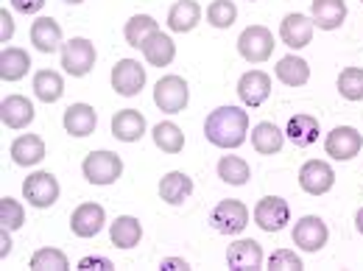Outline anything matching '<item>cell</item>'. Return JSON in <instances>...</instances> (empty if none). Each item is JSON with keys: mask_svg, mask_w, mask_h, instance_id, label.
<instances>
[{"mask_svg": "<svg viewBox=\"0 0 363 271\" xmlns=\"http://www.w3.org/2000/svg\"><path fill=\"white\" fill-rule=\"evenodd\" d=\"M204 135L218 148H238L249 135V115L240 106H218L207 115Z\"/></svg>", "mask_w": 363, "mask_h": 271, "instance_id": "cell-1", "label": "cell"}, {"mask_svg": "<svg viewBox=\"0 0 363 271\" xmlns=\"http://www.w3.org/2000/svg\"><path fill=\"white\" fill-rule=\"evenodd\" d=\"M82 171H84L87 182H92V184H112L123 174V160L115 151H92V154L84 157Z\"/></svg>", "mask_w": 363, "mask_h": 271, "instance_id": "cell-2", "label": "cell"}, {"mask_svg": "<svg viewBox=\"0 0 363 271\" xmlns=\"http://www.w3.org/2000/svg\"><path fill=\"white\" fill-rule=\"evenodd\" d=\"M210 224L221 235H238V232H243L249 226V207L243 201H238V199H224V201H218L213 207Z\"/></svg>", "mask_w": 363, "mask_h": 271, "instance_id": "cell-3", "label": "cell"}, {"mask_svg": "<svg viewBox=\"0 0 363 271\" xmlns=\"http://www.w3.org/2000/svg\"><path fill=\"white\" fill-rule=\"evenodd\" d=\"M238 50L246 62L260 65L274 53V34L266 26H249L243 28V34L238 37Z\"/></svg>", "mask_w": 363, "mask_h": 271, "instance_id": "cell-4", "label": "cell"}, {"mask_svg": "<svg viewBox=\"0 0 363 271\" xmlns=\"http://www.w3.org/2000/svg\"><path fill=\"white\" fill-rule=\"evenodd\" d=\"M23 196L37 210L53 207L56 199H59V182L50 171H37V174H31L28 179L23 182Z\"/></svg>", "mask_w": 363, "mask_h": 271, "instance_id": "cell-5", "label": "cell"}, {"mask_svg": "<svg viewBox=\"0 0 363 271\" xmlns=\"http://www.w3.org/2000/svg\"><path fill=\"white\" fill-rule=\"evenodd\" d=\"M95 65V45L84 37H73L62 45V67L70 76H87Z\"/></svg>", "mask_w": 363, "mask_h": 271, "instance_id": "cell-6", "label": "cell"}, {"mask_svg": "<svg viewBox=\"0 0 363 271\" xmlns=\"http://www.w3.org/2000/svg\"><path fill=\"white\" fill-rule=\"evenodd\" d=\"M190 101V90H187V82L182 76H165L157 82L154 87V104L162 109V112H171L177 115L187 106Z\"/></svg>", "mask_w": 363, "mask_h": 271, "instance_id": "cell-7", "label": "cell"}, {"mask_svg": "<svg viewBox=\"0 0 363 271\" xmlns=\"http://www.w3.org/2000/svg\"><path fill=\"white\" fill-rule=\"evenodd\" d=\"M255 221L266 232H279L282 226L291 221V207L279 196H263L257 201V207H255Z\"/></svg>", "mask_w": 363, "mask_h": 271, "instance_id": "cell-8", "label": "cell"}, {"mask_svg": "<svg viewBox=\"0 0 363 271\" xmlns=\"http://www.w3.org/2000/svg\"><path fill=\"white\" fill-rule=\"evenodd\" d=\"M112 87L118 95H126V98L137 95L145 87V67L135 59H121L112 67Z\"/></svg>", "mask_w": 363, "mask_h": 271, "instance_id": "cell-9", "label": "cell"}, {"mask_svg": "<svg viewBox=\"0 0 363 271\" xmlns=\"http://www.w3.org/2000/svg\"><path fill=\"white\" fill-rule=\"evenodd\" d=\"M335 184V171L324 160H311L299 168V187L311 196H324Z\"/></svg>", "mask_w": 363, "mask_h": 271, "instance_id": "cell-10", "label": "cell"}, {"mask_svg": "<svg viewBox=\"0 0 363 271\" xmlns=\"http://www.w3.org/2000/svg\"><path fill=\"white\" fill-rule=\"evenodd\" d=\"M363 140H361V132L358 129H352V126H335L327 140H324V151L333 157V160H352V157H358V151H361Z\"/></svg>", "mask_w": 363, "mask_h": 271, "instance_id": "cell-11", "label": "cell"}, {"mask_svg": "<svg viewBox=\"0 0 363 271\" xmlns=\"http://www.w3.org/2000/svg\"><path fill=\"white\" fill-rule=\"evenodd\" d=\"M327 238H330V229L318 216H305L294 226V243L305 252H318L327 243Z\"/></svg>", "mask_w": 363, "mask_h": 271, "instance_id": "cell-12", "label": "cell"}, {"mask_svg": "<svg viewBox=\"0 0 363 271\" xmlns=\"http://www.w3.org/2000/svg\"><path fill=\"white\" fill-rule=\"evenodd\" d=\"M238 95H240V101H243L246 106H260V104H266L269 95H272V76L263 73V70H249V73H243L240 82H238Z\"/></svg>", "mask_w": 363, "mask_h": 271, "instance_id": "cell-13", "label": "cell"}, {"mask_svg": "<svg viewBox=\"0 0 363 271\" xmlns=\"http://www.w3.org/2000/svg\"><path fill=\"white\" fill-rule=\"evenodd\" d=\"M104 224H106V213H104V207L95 204V201L79 204V207L73 210V216H70V229H73V235H79V238H92V235H98V232L104 229Z\"/></svg>", "mask_w": 363, "mask_h": 271, "instance_id": "cell-14", "label": "cell"}, {"mask_svg": "<svg viewBox=\"0 0 363 271\" xmlns=\"http://www.w3.org/2000/svg\"><path fill=\"white\" fill-rule=\"evenodd\" d=\"M279 37H282L285 45L294 48V50L311 45V40H313V20L305 17V14H288L282 20V26H279Z\"/></svg>", "mask_w": 363, "mask_h": 271, "instance_id": "cell-15", "label": "cell"}, {"mask_svg": "<svg viewBox=\"0 0 363 271\" xmlns=\"http://www.w3.org/2000/svg\"><path fill=\"white\" fill-rule=\"evenodd\" d=\"M0 118L9 129H26L34 121V104L23 95H9L0 104Z\"/></svg>", "mask_w": 363, "mask_h": 271, "instance_id": "cell-16", "label": "cell"}, {"mask_svg": "<svg viewBox=\"0 0 363 271\" xmlns=\"http://www.w3.org/2000/svg\"><path fill=\"white\" fill-rule=\"evenodd\" d=\"M98 126V112L90 104H70L65 109V129L73 137H90Z\"/></svg>", "mask_w": 363, "mask_h": 271, "instance_id": "cell-17", "label": "cell"}, {"mask_svg": "<svg viewBox=\"0 0 363 271\" xmlns=\"http://www.w3.org/2000/svg\"><path fill=\"white\" fill-rule=\"evenodd\" d=\"M227 263L229 269L238 271L260 269L263 266V249L257 240H235L227 252Z\"/></svg>", "mask_w": 363, "mask_h": 271, "instance_id": "cell-18", "label": "cell"}, {"mask_svg": "<svg viewBox=\"0 0 363 271\" xmlns=\"http://www.w3.org/2000/svg\"><path fill=\"white\" fill-rule=\"evenodd\" d=\"M143 56H145V62L148 65H154V67H168L171 62H174V56H177V45H174V40L168 37V34H162V31H154L145 43H143Z\"/></svg>", "mask_w": 363, "mask_h": 271, "instance_id": "cell-19", "label": "cell"}, {"mask_svg": "<svg viewBox=\"0 0 363 271\" xmlns=\"http://www.w3.org/2000/svg\"><path fill=\"white\" fill-rule=\"evenodd\" d=\"M11 160L23 168L37 165L45 160V143L40 135H20L11 143Z\"/></svg>", "mask_w": 363, "mask_h": 271, "instance_id": "cell-20", "label": "cell"}, {"mask_svg": "<svg viewBox=\"0 0 363 271\" xmlns=\"http://www.w3.org/2000/svg\"><path fill=\"white\" fill-rule=\"evenodd\" d=\"M199 20H201V6H199L196 0H179V3H174L171 11H168V28H171L174 34H187V31H193V28L199 26Z\"/></svg>", "mask_w": 363, "mask_h": 271, "instance_id": "cell-21", "label": "cell"}, {"mask_svg": "<svg viewBox=\"0 0 363 271\" xmlns=\"http://www.w3.org/2000/svg\"><path fill=\"white\" fill-rule=\"evenodd\" d=\"M31 45L43 53H53L62 48V28L53 17H40L31 26Z\"/></svg>", "mask_w": 363, "mask_h": 271, "instance_id": "cell-22", "label": "cell"}, {"mask_svg": "<svg viewBox=\"0 0 363 271\" xmlns=\"http://www.w3.org/2000/svg\"><path fill=\"white\" fill-rule=\"evenodd\" d=\"M145 135V118L137 109H121L112 118V137L123 140V143H135Z\"/></svg>", "mask_w": 363, "mask_h": 271, "instance_id": "cell-23", "label": "cell"}, {"mask_svg": "<svg viewBox=\"0 0 363 271\" xmlns=\"http://www.w3.org/2000/svg\"><path fill=\"white\" fill-rule=\"evenodd\" d=\"M277 79L285 87H302L311 82V65L302 56H282L277 62Z\"/></svg>", "mask_w": 363, "mask_h": 271, "instance_id": "cell-24", "label": "cell"}, {"mask_svg": "<svg viewBox=\"0 0 363 271\" xmlns=\"http://www.w3.org/2000/svg\"><path fill=\"white\" fill-rule=\"evenodd\" d=\"M347 20V3L344 0H313V26L321 31H333Z\"/></svg>", "mask_w": 363, "mask_h": 271, "instance_id": "cell-25", "label": "cell"}, {"mask_svg": "<svg viewBox=\"0 0 363 271\" xmlns=\"http://www.w3.org/2000/svg\"><path fill=\"white\" fill-rule=\"evenodd\" d=\"M31 67V59L23 48H3L0 53V79L3 82H20Z\"/></svg>", "mask_w": 363, "mask_h": 271, "instance_id": "cell-26", "label": "cell"}, {"mask_svg": "<svg viewBox=\"0 0 363 271\" xmlns=\"http://www.w3.org/2000/svg\"><path fill=\"white\" fill-rule=\"evenodd\" d=\"M109 238H112V243L118 249H132L143 238V226H140L135 216H118L109 226Z\"/></svg>", "mask_w": 363, "mask_h": 271, "instance_id": "cell-27", "label": "cell"}, {"mask_svg": "<svg viewBox=\"0 0 363 271\" xmlns=\"http://www.w3.org/2000/svg\"><path fill=\"white\" fill-rule=\"evenodd\" d=\"M190 193H193V179L184 171H171V174H165L162 182H160V196L168 204H182Z\"/></svg>", "mask_w": 363, "mask_h": 271, "instance_id": "cell-28", "label": "cell"}, {"mask_svg": "<svg viewBox=\"0 0 363 271\" xmlns=\"http://www.w3.org/2000/svg\"><path fill=\"white\" fill-rule=\"evenodd\" d=\"M285 135L294 140V145L308 148V145H313L318 140V121L313 115H294V118L288 121Z\"/></svg>", "mask_w": 363, "mask_h": 271, "instance_id": "cell-29", "label": "cell"}, {"mask_svg": "<svg viewBox=\"0 0 363 271\" xmlns=\"http://www.w3.org/2000/svg\"><path fill=\"white\" fill-rule=\"evenodd\" d=\"M252 145H255L257 154H277L282 148V132L274 123L263 121L252 129Z\"/></svg>", "mask_w": 363, "mask_h": 271, "instance_id": "cell-30", "label": "cell"}, {"mask_svg": "<svg viewBox=\"0 0 363 271\" xmlns=\"http://www.w3.org/2000/svg\"><path fill=\"white\" fill-rule=\"evenodd\" d=\"M154 143L165 154H179L182 148H184V132H182L177 123L162 121V123L154 126Z\"/></svg>", "mask_w": 363, "mask_h": 271, "instance_id": "cell-31", "label": "cell"}, {"mask_svg": "<svg viewBox=\"0 0 363 271\" xmlns=\"http://www.w3.org/2000/svg\"><path fill=\"white\" fill-rule=\"evenodd\" d=\"M34 92H37L40 101L56 104V101L62 98V92H65V82H62V76L53 73V70H40V73L34 76Z\"/></svg>", "mask_w": 363, "mask_h": 271, "instance_id": "cell-32", "label": "cell"}, {"mask_svg": "<svg viewBox=\"0 0 363 271\" xmlns=\"http://www.w3.org/2000/svg\"><path fill=\"white\" fill-rule=\"evenodd\" d=\"M154 31H160V26H157V20H154L151 14H135V17L126 23L123 37H126V43L132 48H143V43H145Z\"/></svg>", "mask_w": 363, "mask_h": 271, "instance_id": "cell-33", "label": "cell"}, {"mask_svg": "<svg viewBox=\"0 0 363 271\" xmlns=\"http://www.w3.org/2000/svg\"><path fill=\"white\" fill-rule=\"evenodd\" d=\"M249 174H252L249 162L240 160V157H221V162H218V177L227 184H246Z\"/></svg>", "mask_w": 363, "mask_h": 271, "instance_id": "cell-34", "label": "cell"}, {"mask_svg": "<svg viewBox=\"0 0 363 271\" xmlns=\"http://www.w3.org/2000/svg\"><path fill=\"white\" fill-rule=\"evenodd\" d=\"M338 92L347 101H363V70L361 67H344L338 76Z\"/></svg>", "mask_w": 363, "mask_h": 271, "instance_id": "cell-35", "label": "cell"}, {"mask_svg": "<svg viewBox=\"0 0 363 271\" xmlns=\"http://www.w3.org/2000/svg\"><path fill=\"white\" fill-rule=\"evenodd\" d=\"M31 269L37 271H65L70 269V263H67V258H65V252H59V249H37L34 255H31Z\"/></svg>", "mask_w": 363, "mask_h": 271, "instance_id": "cell-36", "label": "cell"}, {"mask_svg": "<svg viewBox=\"0 0 363 271\" xmlns=\"http://www.w3.org/2000/svg\"><path fill=\"white\" fill-rule=\"evenodd\" d=\"M207 20L216 28H229L238 20V6L232 0H213L207 9Z\"/></svg>", "mask_w": 363, "mask_h": 271, "instance_id": "cell-37", "label": "cell"}, {"mask_svg": "<svg viewBox=\"0 0 363 271\" xmlns=\"http://www.w3.org/2000/svg\"><path fill=\"white\" fill-rule=\"evenodd\" d=\"M26 224V210H23V204L17 201V199H9V196H3L0 199V226H6V229H20V226Z\"/></svg>", "mask_w": 363, "mask_h": 271, "instance_id": "cell-38", "label": "cell"}, {"mask_svg": "<svg viewBox=\"0 0 363 271\" xmlns=\"http://www.w3.org/2000/svg\"><path fill=\"white\" fill-rule=\"evenodd\" d=\"M269 269L272 271H299L302 269V260L296 258V252L291 249H279L269 258Z\"/></svg>", "mask_w": 363, "mask_h": 271, "instance_id": "cell-39", "label": "cell"}, {"mask_svg": "<svg viewBox=\"0 0 363 271\" xmlns=\"http://www.w3.org/2000/svg\"><path fill=\"white\" fill-rule=\"evenodd\" d=\"M11 34H14V20L6 9H0V40H3V45H6V40H11Z\"/></svg>", "mask_w": 363, "mask_h": 271, "instance_id": "cell-40", "label": "cell"}, {"mask_svg": "<svg viewBox=\"0 0 363 271\" xmlns=\"http://www.w3.org/2000/svg\"><path fill=\"white\" fill-rule=\"evenodd\" d=\"M11 6L17 11H23V14H37L45 6V0H11Z\"/></svg>", "mask_w": 363, "mask_h": 271, "instance_id": "cell-41", "label": "cell"}, {"mask_svg": "<svg viewBox=\"0 0 363 271\" xmlns=\"http://www.w3.org/2000/svg\"><path fill=\"white\" fill-rule=\"evenodd\" d=\"M79 269L87 271V269H115L112 266V260H106V258H82L79 260Z\"/></svg>", "mask_w": 363, "mask_h": 271, "instance_id": "cell-42", "label": "cell"}, {"mask_svg": "<svg viewBox=\"0 0 363 271\" xmlns=\"http://www.w3.org/2000/svg\"><path fill=\"white\" fill-rule=\"evenodd\" d=\"M9 232H11V229H6V226L0 229V258H3V260H6V255L11 252V238H9Z\"/></svg>", "mask_w": 363, "mask_h": 271, "instance_id": "cell-43", "label": "cell"}, {"mask_svg": "<svg viewBox=\"0 0 363 271\" xmlns=\"http://www.w3.org/2000/svg\"><path fill=\"white\" fill-rule=\"evenodd\" d=\"M160 269H187V260H179V258H165Z\"/></svg>", "mask_w": 363, "mask_h": 271, "instance_id": "cell-44", "label": "cell"}, {"mask_svg": "<svg viewBox=\"0 0 363 271\" xmlns=\"http://www.w3.org/2000/svg\"><path fill=\"white\" fill-rule=\"evenodd\" d=\"M355 226H358V232L363 235V207L358 210V216H355Z\"/></svg>", "mask_w": 363, "mask_h": 271, "instance_id": "cell-45", "label": "cell"}, {"mask_svg": "<svg viewBox=\"0 0 363 271\" xmlns=\"http://www.w3.org/2000/svg\"><path fill=\"white\" fill-rule=\"evenodd\" d=\"M65 3H73L76 6V3H84V0H65Z\"/></svg>", "mask_w": 363, "mask_h": 271, "instance_id": "cell-46", "label": "cell"}, {"mask_svg": "<svg viewBox=\"0 0 363 271\" xmlns=\"http://www.w3.org/2000/svg\"><path fill=\"white\" fill-rule=\"evenodd\" d=\"M249 3H255V0H249Z\"/></svg>", "mask_w": 363, "mask_h": 271, "instance_id": "cell-47", "label": "cell"}, {"mask_svg": "<svg viewBox=\"0 0 363 271\" xmlns=\"http://www.w3.org/2000/svg\"><path fill=\"white\" fill-rule=\"evenodd\" d=\"M361 3H363V0H361Z\"/></svg>", "mask_w": 363, "mask_h": 271, "instance_id": "cell-48", "label": "cell"}]
</instances>
